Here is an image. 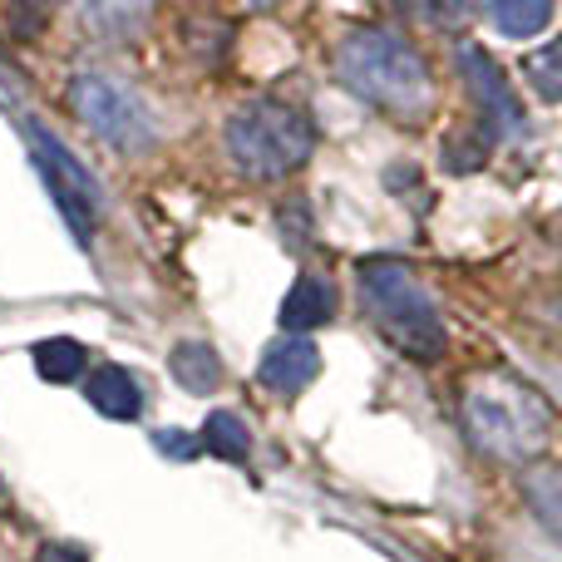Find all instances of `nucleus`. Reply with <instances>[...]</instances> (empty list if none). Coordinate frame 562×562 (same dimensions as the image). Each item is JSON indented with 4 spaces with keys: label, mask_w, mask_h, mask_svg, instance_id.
Returning <instances> with one entry per match:
<instances>
[{
    "label": "nucleus",
    "mask_w": 562,
    "mask_h": 562,
    "mask_svg": "<svg viewBox=\"0 0 562 562\" xmlns=\"http://www.w3.org/2000/svg\"><path fill=\"white\" fill-rule=\"evenodd\" d=\"M316 375H321V350L311 346L306 336H286V340H277V346H267L262 370H257V380H262L272 395H301Z\"/></svg>",
    "instance_id": "8"
},
{
    "label": "nucleus",
    "mask_w": 562,
    "mask_h": 562,
    "mask_svg": "<svg viewBox=\"0 0 562 562\" xmlns=\"http://www.w3.org/2000/svg\"><path fill=\"white\" fill-rule=\"evenodd\" d=\"M336 75L356 99L400 124H419L435 109V79H429L425 55L385 25L350 30L336 49Z\"/></svg>",
    "instance_id": "1"
},
{
    "label": "nucleus",
    "mask_w": 562,
    "mask_h": 562,
    "mask_svg": "<svg viewBox=\"0 0 562 562\" xmlns=\"http://www.w3.org/2000/svg\"><path fill=\"white\" fill-rule=\"evenodd\" d=\"M35 562H85V553H75V548H65V543H45Z\"/></svg>",
    "instance_id": "17"
},
{
    "label": "nucleus",
    "mask_w": 562,
    "mask_h": 562,
    "mask_svg": "<svg viewBox=\"0 0 562 562\" xmlns=\"http://www.w3.org/2000/svg\"><path fill=\"white\" fill-rule=\"evenodd\" d=\"M360 296L375 321V330L409 360H439L449 346L445 316L435 296L419 286V277L395 257H370L360 262Z\"/></svg>",
    "instance_id": "3"
},
{
    "label": "nucleus",
    "mask_w": 562,
    "mask_h": 562,
    "mask_svg": "<svg viewBox=\"0 0 562 562\" xmlns=\"http://www.w3.org/2000/svg\"><path fill=\"white\" fill-rule=\"evenodd\" d=\"M553 15L558 10L548 0H498V5H488V20L514 40H533L538 30L553 25Z\"/></svg>",
    "instance_id": "13"
},
{
    "label": "nucleus",
    "mask_w": 562,
    "mask_h": 562,
    "mask_svg": "<svg viewBox=\"0 0 562 562\" xmlns=\"http://www.w3.org/2000/svg\"><path fill=\"white\" fill-rule=\"evenodd\" d=\"M198 449H207V454L227 459V464H247V454H252V435H247L243 415H233V409H213V415L203 419Z\"/></svg>",
    "instance_id": "12"
},
{
    "label": "nucleus",
    "mask_w": 562,
    "mask_h": 562,
    "mask_svg": "<svg viewBox=\"0 0 562 562\" xmlns=\"http://www.w3.org/2000/svg\"><path fill=\"white\" fill-rule=\"evenodd\" d=\"M524 69H528V79H533V89L553 104V99L562 94V75H558V45H543L538 55H528L524 59Z\"/></svg>",
    "instance_id": "15"
},
{
    "label": "nucleus",
    "mask_w": 562,
    "mask_h": 562,
    "mask_svg": "<svg viewBox=\"0 0 562 562\" xmlns=\"http://www.w3.org/2000/svg\"><path fill=\"white\" fill-rule=\"evenodd\" d=\"M20 128H25L30 154H35V168H40V178H45L55 207L65 213V223L75 227L79 243H89V233H94L99 217H104V188H99V178L89 173V168L69 154L65 138L49 134L40 119H25Z\"/></svg>",
    "instance_id": "6"
},
{
    "label": "nucleus",
    "mask_w": 562,
    "mask_h": 562,
    "mask_svg": "<svg viewBox=\"0 0 562 562\" xmlns=\"http://www.w3.org/2000/svg\"><path fill=\"white\" fill-rule=\"evenodd\" d=\"M89 366V350L69 336H55V340H40L35 346V370L49 380V385H69L79 370Z\"/></svg>",
    "instance_id": "14"
},
{
    "label": "nucleus",
    "mask_w": 562,
    "mask_h": 562,
    "mask_svg": "<svg viewBox=\"0 0 562 562\" xmlns=\"http://www.w3.org/2000/svg\"><path fill=\"white\" fill-rule=\"evenodd\" d=\"M459 69H464L469 89H474L479 109H484V124L494 128V134L524 128V104H518V94H514V79H504L494 55H484L479 45H464L459 49Z\"/></svg>",
    "instance_id": "7"
},
{
    "label": "nucleus",
    "mask_w": 562,
    "mask_h": 562,
    "mask_svg": "<svg viewBox=\"0 0 562 562\" xmlns=\"http://www.w3.org/2000/svg\"><path fill=\"white\" fill-rule=\"evenodd\" d=\"M69 109L85 119V128L94 138H104L119 154H148L158 144V128L148 104L134 94L128 85H119L114 75H99V69H79L69 75Z\"/></svg>",
    "instance_id": "5"
},
{
    "label": "nucleus",
    "mask_w": 562,
    "mask_h": 562,
    "mask_svg": "<svg viewBox=\"0 0 562 562\" xmlns=\"http://www.w3.org/2000/svg\"><path fill=\"white\" fill-rule=\"evenodd\" d=\"M464 429L488 459L498 464H533L548 445H553V405L538 385L504 370L469 380L464 390Z\"/></svg>",
    "instance_id": "2"
},
{
    "label": "nucleus",
    "mask_w": 562,
    "mask_h": 562,
    "mask_svg": "<svg viewBox=\"0 0 562 562\" xmlns=\"http://www.w3.org/2000/svg\"><path fill=\"white\" fill-rule=\"evenodd\" d=\"M227 154L247 178L277 183V178H291L311 164L316 128L296 104L257 94L247 104H237L233 119H227Z\"/></svg>",
    "instance_id": "4"
},
{
    "label": "nucleus",
    "mask_w": 562,
    "mask_h": 562,
    "mask_svg": "<svg viewBox=\"0 0 562 562\" xmlns=\"http://www.w3.org/2000/svg\"><path fill=\"white\" fill-rule=\"evenodd\" d=\"M330 316H336V286L326 277H296V286L281 301V330L306 336V330L326 326Z\"/></svg>",
    "instance_id": "10"
},
{
    "label": "nucleus",
    "mask_w": 562,
    "mask_h": 562,
    "mask_svg": "<svg viewBox=\"0 0 562 562\" xmlns=\"http://www.w3.org/2000/svg\"><path fill=\"white\" fill-rule=\"evenodd\" d=\"M85 395L99 415L109 419H138L144 415V385L124 366H94L85 380Z\"/></svg>",
    "instance_id": "9"
},
{
    "label": "nucleus",
    "mask_w": 562,
    "mask_h": 562,
    "mask_svg": "<svg viewBox=\"0 0 562 562\" xmlns=\"http://www.w3.org/2000/svg\"><path fill=\"white\" fill-rule=\"evenodd\" d=\"M154 445H158V454H173V459H193L198 454V439H188L183 429H158Z\"/></svg>",
    "instance_id": "16"
},
{
    "label": "nucleus",
    "mask_w": 562,
    "mask_h": 562,
    "mask_svg": "<svg viewBox=\"0 0 562 562\" xmlns=\"http://www.w3.org/2000/svg\"><path fill=\"white\" fill-rule=\"evenodd\" d=\"M168 370H173V380L188 395H213L223 385V360H217V350L207 340H178L173 356H168Z\"/></svg>",
    "instance_id": "11"
}]
</instances>
